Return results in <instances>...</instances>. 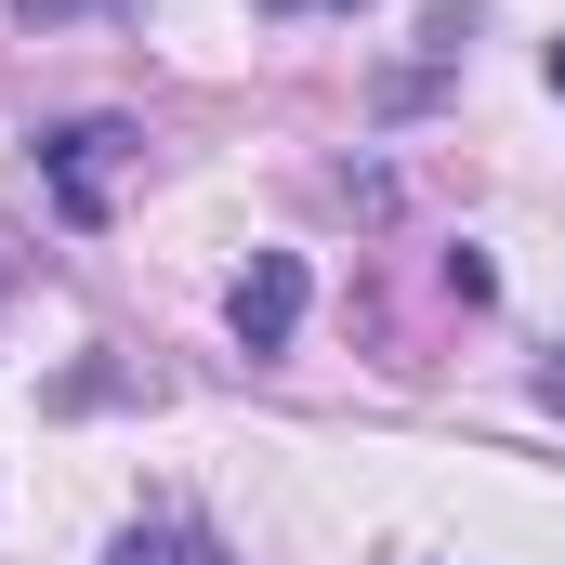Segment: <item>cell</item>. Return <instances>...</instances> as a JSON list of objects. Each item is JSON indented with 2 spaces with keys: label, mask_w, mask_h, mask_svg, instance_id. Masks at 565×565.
<instances>
[{
  "label": "cell",
  "mask_w": 565,
  "mask_h": 565,
  "mask_svg": "<svg viewBox=\"0 0 565 565\" xmlns=\"http://www.w3.org/2000/svg\"><path fill=\"white\" fill-rule=\"evenodd\" d=\"M0 289H13V237H0Z\"/></svg>",
  "instance_id": "obj_6"
},
{
  "label": "cell",
  "mask_w": 565,
  "mask_h": 565,
  "mask_svg": "<svg viewBox=\"0 0 565 565\" xmlns=\"http://www.w3.org/2000/svg\"><path fill=\"white\" fill-rule=\"evenodd\" d=\"M119 565H224V553H211L198 526H132V540H119Z\"/></svg>",
  "instance_id": "obj_3"
},
{
  "label": "cell",
  "mask_w": 565,
  "mask_h": 565,
  "mask_svg": "<svg viewBox=\"0 0 565 565\" xmlns=\"http://www.w3.org/2000/svg\"><path fill=\"white\" fill-rule=\"evenodd\" d=\"M553 93H565V40H553Z\"/></svg>",
  "instance_id": "obj_7"
},
{
  "label": "cell",
  "mask_w": 565,
  "mask_h": 565,
  "mask_svg": "<svg viewBox=\"0 0 565 565\" xmlns=\"http://www.w3.org/2000/svg\"><path fill=\"white\" fill-rule=\"evenodd\" d=\"M264 13H355V0H264Z\"/></svg>",
  "instance_id": "obj_5"
},
{
  "label": "cell",
  "mask_w": 565,
  "mask_h": 565,
  "mask_svg": "<svg viewBox=\"0 0 565 565\" xmlns=\"http://www.w3.org/2000/svg\"><path fill=\"white\" fill-rule=\"evenodd\" d=\"M145 158V132L132 119H66V132H40V184H53V211L93 237L106 211H119V171Z\"/></svg>",
  "instance_id": "obj_1"
},
{
  "label": "cell",
  "mask_w": 565,
  "mask_h": 565,
  "mask_svg": "<svg viewBox=\"0 0 565 565\" xmlns=\"http://www.w3.org/2000/svg\"><path fill=\"white\" fill-rule=\"evenodd\" d=\"M13 13H26V26L53 40V26H79V13H132V0H13Z\"/></svg>",
  "instance_id": "obj_4"
},
{
  "label": "cell",
  "mask_w": 565,
  "mask_h": 565,
  "mask_svg": "<svg viewBox=\"0 0 565 565\" xmlns=\"http://www.w3.org/2000/svg\"><path fill=\"white\" fill-rule=\"evenodd\" d=\"M302 302H316V277H302V250H250V277L224 289V329H237V355H289Z\"/></svg>",
  "instance_id": "obj_2"
}]
</instances>
